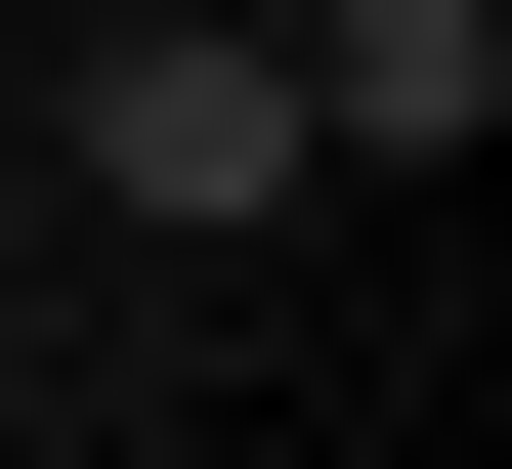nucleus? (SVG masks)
Listing matches in <instances>:
<instances>
[{"label":"nucleus","mask_w":512,"mask_h":469,"mask_svg":"<svg viewBox=\"0 0 512 469\" xmlns=\"http://www.w3.org/2000/svg\"><path fill=\"white\" fill-rule=\"evenodd\" d=\"M299 171H342V128H299V43H86V214H299Z\"/></svg>","instance_id":"obj_1"},{"label":"nucleus","mask_w":512,"mask_h":469,"mask_svg":"<svg viewBox=\"0 0 512 469\" xmlns=\"http://www.w3.org/2000/svg\"><path fill=\"white\" fill-rule=\"evenodd\" d=\"M299 128H384V171H470V128H512V0H342V43H299Z\"/></svg>","instance_id":"obj_2"}]
</instances>
